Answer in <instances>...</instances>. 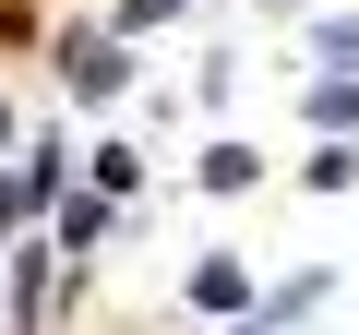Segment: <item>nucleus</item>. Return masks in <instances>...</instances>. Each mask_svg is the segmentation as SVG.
<instances>
[{
	"label": "nucleus",
	"mask_w": 359,
	"mask_h": 335,
	"mask_svg": "<svg viewBox=\"0 0 359 335\" xmlns=\"http://www.w3.org/2000/svg\"><path fill=\"white\" fill-rule=\"evenodd\" d=\"M60 72H72V96H120V72H132V60H120V36H72V48H60Z\"/></svg>",
	"instance_id": "1"
},
{
	"label": "nucleus",
	"mask_w": 359,
	"mask_h": 335,
	"mask_svg": "<svg viewBox=\"0 0 359 335\" xmlns=\"http://www.w3.org/2000/svg\"><path fill=\"white\" fill-rule=\"evenodd\" d=\"M192 299H204V311H240L252 275H240V264H192Z\"/></svg>",
	"instance_id": "2"
},
{
	"label": "nucleus",
	"mask_w": 359,
	"mask_h": 335,
	"mask_svg": "<svg viewBox=\"0 0 359 335\" xmlns=\"http://www.w3.org/2000/svg\"><path fill=\"white\" fill-rule=\"evenodd\" d=\"M311 120H323V132H347V120H359V84H347V72H335V84H311Z\"/></svg>",
	"instance_id": "3"
},
{
	"label": "nucleus",
	"mask_w": 359,
	"mask_h": 335,
	"mask_svg": "<svg viewBox=\"0 0 359 335\" xmlns=\"http://www.w3.org/2000/svg\"><path fill=\"white\" fill-rule=\"evenodd\" d=\"M0 132H13V120H0Z\"/></svg>",
	"instance_id": "4"
}]
</instances>
